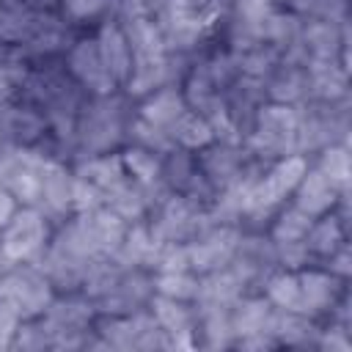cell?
<instances>
[{
	"label": "cell",
	"mask_w": 352,
	"mask_h": 352,
	"mask_svg": "<svg viewBox=\"0 0 352 352\" xmlns=\"http://www.w3.org/2000/svg\"><path fill=\"white\" fill-rule=\"evenodd\" d=\"M316 168L330 179L336 182L338 187H349V151L344 143H330L319 151V162Z\"/></svg>",
	"instance_id": "f546056e"
},
{
	"label": "cell",
	"mask_w": 352,
	"mask_h": 352,
	"mask_svg": "<svg viewBox=\"0 0 352 352\" xmlns=\"http://www.w3.org/2000/svg\"><path fill=\"white\" fill-rule=\"evenodd\" d=\"M50 132L47 118L38 107L22 102L19 96L0 107V143L30 148Z\"/></svg>",
	"instance_id": "30bf717a"
},
{
	"label": "cell",
	"mask_w": 352,
	"mask_h": 352,
	"mask_svg": "<svg viewBox=\"0 0 352 352\" xmlns=\"http://www.w3.org/2000/svg\"><path fill=\"white\" fill-rule=\"evenodd\" d=\"M195 176H198V162H195V154H192V151L173 146L170 151L162 154L160 179L165 182V187H168L170 192H184V190L192 184Z\"/></svg>",
	"instance_id": "cb8c5ba5"
},
{
	"label": "cell",
	"mask_w": 352,
	"mask_h": 352,
	"mask_svg": "<svg viewBox=\"0 0 352 352\" xmlns=\"http://www.w3.org/2000/svg\"><path fill=\"white\" fill-rule=\"evenodd\" d=\"M16 327H19V319L6 305H0V349L11 346V338H14Z\"/></svg>",
	"instance_id": "e575fe53"
},
{
	"label": "cell",
	"mask_w": 352,
	"mask_h": 352,
	"mask_svg": "<svg viewBox=\"0 0 352 352\" xmlns=\"http://www.w3.org/2000/svg\"><path fill=\"white\" fill-rule=\"evenodd\" d=\"M324 261H327V267H324L327 272H333V275L341 278V280L349 278V272H352V253H349V245H346V242H344L338 250H333Z\"/></svg>",
	"instance_id": "836d02e7"
},
{
	"label": "cell",
	"mask_w": 352,
	"mask_h": 352,
	"mask_svg": "<svg viewBox=\"0 0 352 352\" xmlns=\"http://www.w3.org/2000/svg\"><path fill=\"white\" fill-rule=\"evenodd\" d=\"M126 143L151 148V151H157V154H165V151L173 148L170 135H168L162 126H157V124L140 118L138 113H132V118H129V124H126Z\"/></svg>",
	"instance_id": "83f0119b"
},
{
	"label": "cell",
	"mask_w": 352,
	"mask_h": 352,
	"mask_svg": "<svg viewBox=\"0 0 352 352\" xmlns=\"http://www.w3.org/2000/svg\"><path fill=\"white\" fill-rule=\"evenodd\" d=\"M52 283L28 261L11 264L0 272V305H6L19 322L38 319L55 300Z\"/></svg>",
	"instance_id": "3957f363"
},
{
	"label": "cell",
	"mask_w": 352,
	"mask_h": 352,
	"mask_svg": "<svg viewBox=\"0 0 352 352\" xmlns=\"http://www.w3.org/2000/svg\"><path fill=\"white\" fill-rule=\"evenodd\" d=\"M118 154H121V162H124V170H126L129 179H135L140 184H148V182L160 179L162 154H157L151 148H143V146H135V143H126Z\"/></svg>",
	"instance_id": "d4e9b609"
},
{
	"label": "cell",
	"mask_w": 352,
	"mask_h": 352,
	"mask_svg": "<svg viewBox=\"0 0 352 352\" xmlns=\"http://www.w3.org/2000/svg\"><path fill=\"white\" fill-rule=\"evenodd\" d=\"M66 72L72 74V80L88 94V96H104L118 91L121 85L113 80V74L104 69L102 58H99V47L96 38H74L66 47V58H63Z\"/></svg>",
	"instance_id": "52a82bcc"
},
{
	"label": "cell",
	"mask_w": 352,
	"mask_h": 352,
	"mask_svg": "<svg viewBox=\"0 0 352 352\" xmlns=\"http://www.w3.org/2000/svg\"><path fill=\"white\" fill-rule=\"evenodd\" d=\"M151 250H154V239H151L148 223L146 220H138V223H126L124 239H121L118 250L113 253V258L121 267H126V270L129 267H146Z\"/></svg>",
	"instance_id": "603a6c76"
},
{
	"label": "cell",
	"mask_w": 352,
	"mask_h": 352,
	"mask_svg": "<svg viewBox=\"0 0 352 352\" xmlns=\"http://www.w3.org/2000/svg\"><path fill=\"white\" fill-rule=\"evenodd\" d=\"M302 242H305V248L311 250L314 258H327L333 250H338L346 242V223L336 212L319 214V217H314Z\"/></svg>",
	"instance_id": "ffe728a7"
},
{
	"label": "cell",
	"mask_w": 352,
	"mask_h": 352,
	"mask_svg": "<svg viewBox=\"0 0 352 352\" xmlns=\"http://www.w3.org/2000/svg\"><path fill=\"white\" fill-rule=\"evenodd\" d=\"M72 182L74 170L66 168V162L50 157L41 173V201L36 209H41L44 217L55 226L72 214Z\"/></svg>",
	"instance_id": "8fae6325"
},
{
	"label": "cell",
	"mask_w": 352,
	"mask_h": 352,
	"mask_svg": "<svg viewBox=\"0 0 352 352\" xmlns=\"http://www.w3.org/2000/svg\"><path fill=\"white\" fill-rule=\"evenodd\" d=\"M50 220L36 206H16L8 223L0 228V258L6 264L30 261L50 242Z\"/></svg>",
	"instance_id": "277c9868"
},
{
	"label": "cell",
	"mask_w": 352,
	"mask_h": 352,
	"mask_svg": "<svg viewBox=\"0 0 352 352\" xmlns=\"http://www.w3.org/2000/svg\"><path fill=\"white\" fill-rule=\"evenodd\" d=\"M346 22H327V19H302L300 47L308 60H333L346 55Z\"/></svg>",
	"instance_id": "7c38bea8"
},
{
	"label": "cell",
	"mask_w": 352,
	"mask_h": 352,
	"mask_svg": "<svg viewBox=\"0 0 352 352\" xmlns=\"http://www.w3.org/2000/svg\"><path fill=\"white\" fill-rule=\"evenodd\" d=\"M256 160L272 162L286 154H297V107L280 102H264L256 110L253 126L242 140Z\"/></svg>",
	"instance_id": "7a4b0ae2"
},
{
	"label": "cell",
	"mask_w": 352,
	"mask_h": 352,
	"mask_svg": "<svg viewBox=\"0 0 352 352\" xmlns=\"http://www.w3.org/2000/svg\"><path fill=\"white\" fill-rule=\"evenodd\" d=\"M305 170H308V157H302V154H286L280 160H272L264 168V173L258 176V182L253 184V190L248 195V209L275 212L294 192V187L300 184Z\"/></svg>",
	"instance_id": "5b68a950"
},
{
	"label": "cell",
	"mask_w": 352,
	"mask_h": 352,
	"mask_svg": "<svg viewBox=\"0 0 352 352\" xmlns=\"http://www.w3.org/2000/svg\"><path fill=\"white\" fill-rule=\"evenodd\" d=\"M264 96L280 104H300L308 99V74L305 66L280 60L264 80Z\"/></svg>",
	"instance_id": "2e32d148"
},
{
	"label": "cell",
	"mask_w": 352,
	"mask_h": 352,
	"mask_svg": "<svg viewBox=\"0 0 352 352\" xmlns=\"http://www.w3.org/2000/svg\"><path fill=\"white\" fill-rule=\"evenodd\" d=\"M0 148H3V143H0Z\"/></svg>",
	"instance_id": "f35d334b"
},
{
	"label": "cell",
	"mask_w": 352,
	"mask_h": 352,
	"mask_svg": "<svg viewBox=\"0 0 352 352\" xmlns=\"http://www.w3.org/2000/svg\"><path fill=\"white\" fill-rule=\"evenodd\" d=\"M132 118L129 96L113 91L104 96H85L77 129H74V162L94 154L116 151L121 143H126V124Z\"/></svg>",
	"instance_id": "6da1fadb"
},
{
	"label": "cell",
	"mask_w": 352,
	"mask_h": 352,
	"mask_svg": "<svg viewBox=\"0 0 352 352\" xmlns=\"http://www.w3.org/2000/svg\"><path fill=\"white\" fill-rule=\"evenodd\" d=\"M16 206H19V204L8 195V190H3V187H0V228L8 223V217L16 212Z\"/></svg>",
	"instance_id": "d590c367"
},
{
	"label": "cell",
	"mask_w": 352,
	"mask_h": 352,
	"mask_svg": "<svg viewBox=\"0 0 352 352\" xmlns=\"http://www.w3.org/2000/svg\"><path fill=\"white\" fill-rule=\"evenodd\" d=\"M308 74V99L314 102H341L349 96L346 63L333 60H305Z\"/></svg>",
	"instance_id": "5bb4252c"
},
{
	"label": "cell",
	"mask_w": 352,
	"mask_h": 352,
	"mask_svg": "<svg viewBox=\"0 0 352 352\" xmlns=\"http://www.w3.org/2000/svg\"><path fill=\"white\" fill-rule=\"evenodd\" d=\"M168 135H170V140H173V146H179V148H187V151H201L204 146H209L212 140H214V132H212V126H209V121L201 116V113H195V110H184L173 124H170V129H168Z\"/></svg>",
	"instance_id": "7402d4cb"
},
{
	"label": "cell",
	"mask_w": 352,
	"mask_h": 352,
	"mask_svg": "<svg viewBox=\"0 0 352 352\" xmlns=\"http://www.w3.org/2000/svg\"><path fill=\"white\" fill-rule=\"evenodd\" d=\"M77 176L88 179L91 184H96L102 192L118 187L124 179H126V170H124V162H121V154L116 151H107V154H94V157H82L74 162L72 168Z\"/></svg>",
	"instance_id": "d6986e66"
},
{
	"label": "cell",
	"mask_w": 352,
	"mask_h": 352,
	"mask_svg": "<svg viewBox=\"0 0 352 352\" xmlns=\"http://www.w3.org/2000/svg\"><path fill=\"white\" fill-rule=\"evenodd\" d=\"M242 234L245 231L239 226H209L204 234H198L195 239L187 242L190 270L195 275H206L212 270L226 267L234 258V250H236Z\"/></svg>",
	"instance_id": "9c48e42d"
},
{
	"label": "cell",
	"mask_w": 352,
	"mask_h": 352,
	"mask_svg": "<svg viewBox=\"0 0 352 352\" xmlns=\"http://www.w3.org/2000/svg\"><path fill=\"white\" fill-rule=\"evenodd\" d=\"M3 14H6V11H3V6H0V19H3Z\"/></svg>",
	"instance_id": "8d00e7d4"
},
{
	"label": "cell",
	"mask_w": 352,
	"mask_h": 352,
	"mask_svg": "<svg viewBox=\"0 0 352 352\" xmlns=\"http://www.w3.org/2000/svg\"><path fill=\"white\" fill-rule=\"evenodd\" d=\"M297 283H300V297H297V314L319 319V316H330L333 305L344 297L346 292V280L336 278L333 272H327L324 267H302L297 270Z\"/></svg>",
	"instance_id": "ba28073f"
},
{
	"label": "cell",
	"mask_w": 352,
	"mask_h": 352,
	"mask_svg": "<svg viewBox=\"0 0 352 352\" xmlns=\"http://www.w3.org/2000/svg\"><path fill=\"white\" fill-rule=\"evenodd\" d=\"M187 110V102H184V94H182V85H162L151 94H146L143 99H138V107L135 113L157 126H162L165 132L170 129V124Z\"/></svg>",
	"instance_id": "e0dca14e"
},
{
	"label": "cell",
	"mask_w": 352,
	"mask_h": 352,
	"mask_svg": "<svg viewBox=\"0 0 352 352\" xmlns=\"http://www.w3.org/2000/svg\"><path fill=\"white\" fill-rule=\"evenodd\" d=\"M272 3H275V6H278V3H286V0H272Z\"/></svg>",
	"instance_id": "74e56055"
},
{
	"label": "cell",
	"mask_w": 352,
	"mask_h": 352,
	"mask_svg": "<svg viewBox=\"0 0 352 352\" xmlns=\"http://www.w3.org/2000/svg\"><path fill=\"white\" fill-rule=\"evenodd\" d=\"M198 283H201V275H195L192 270L154 272V294H162V297L192 302V297L198 294Z\"/></svg>",
	"instance_id": "4316f807"
},
{
	"label": "cell",
	"mask_w": 352,
	"mask_h": 352,
	"mask_svg": "<svg viewBox=\"0 0 352 352\" xmlns=\"http://www.w3.org/2000/svg\"><path fill=\"white\" fill-rule=\"evenodd\" d=\"M99 206H104V192L96 184H91L88 179L74 173V182H72V214L91 212V209H99Z\"/></svg>",
	"instance_id": "1f68e13d"
},
{
	"label": "cell",
	"mask_w": 352,
	"mask_h": 352,
	"mask_svg": "<svg viewBox=\"0 0 352 352\" xmlns=\"http://www.w3.org/2000/svg\"><path fill=\"white\" fill-rule=\"evenodd\" d=\"M289 11L302 19H327V22H346V0H286Z\"/></svg>",
	"instance_id": "f1b7e54d"
},
{
	"label": "cell",
	"mask_w": 352,
	"mask_h": 352,
	"mask_svg": "<svg viewBox=\"0 0 352 352\" xmlns=\"http://www.w3.org/2000/svg\"><path fill=\"white\" fill-rule=\"evenodd\" d=\"M314 261L311 250L305 248V242H275V264L278 270H302Z\"/></svg>",
	"instance_id": "d6a6232c"
},
{
	"label": "cell",
	"mask_w": 352,
	"mask_h": 352,
	"mask_svg": "<svg viewBox=\"0 0 352 352\" xmlns=\"http://www.w3.org/2000/svg\"><path fill=\"white\" fill-rule=\"evenodd\" d=\"M121 28H124V36L129 41V50L135 58H154V55H162L168 52L165 50V38H162V30L157 25L154 16H132V19H118Z\"/></svg>",
	"instance_id": "44dd1931"
},
{
	"label": "cell",
	"mask_w": 352,
	"mask_h": 352,
	"mask_svg": "<svg viewBox=\"0 0 352 352\" xmlns=\"http://www.w3.org/2000/svg\"><path fill=\"white\" fill-rule=\"evenodd\" d=\"M231 327L234 336H250V333H267L270 324V314H272V302L264 294H242L234 305H231ZM234 338V341H236Z\"/></svg>",
	"instance_id": "ac0fdd59"
},
{
	"label": "cell",
	"mask_w": 352,
	"mask_h": 352,
	"mask_svg": "<svg viewBox=\"0 0 352 352\" xmlns=\"http://www.w3.org/2000/svg\"><path fill=\"white\" fill-rule=\"evenodd\" d=\"M195 162L201 176L217 190H228L234 187L248 168L256 162V157L248 151L245 143H228V140H212L209 146H204L201 151H195Z\"/></svg>",
	"instance_id": "8992f818"
},
{
	"label": "cell",
	"mask_w": 352,
	"mask_h": 352,
	"mask_svg": "<svg viewBox=\"0 0 352 352\" xmlns=\"http://www.w3.org/2000/svg\"><path fill=\"white\" fill-rule=\"evenodd\" d=\"M94 38H96L99 58H102L104 69L113 74V80H116L118 85H124L126 77H129V72H132L135 55H132V50H129V41H126V36H124L121 22H118L116 16L102 19V25H99V30H96Z\"/></svg>",
	"instance_id": "4fadbf2b"
},
{
	"label": "cell",
	"mask_w": 352,
	"mask_h": 352,
	"mask_svg": "<svg viewBox=\"0 0 352 352\" xmlns=\"http://www.w3.org/2000/svg\"><path fill=\"white\" fill-rule=\"evenodd\" d=\"M311 223H314V217L308 212H302L297 204L283 206L270 223V239L272 242H302Z\"/></svg>",
	"instance_id": "484cf974"
},
{
	"label": "cell",
	"mask_w": 352,
	"mask_h": 352,
	"mask_svg": "<svg viewBox=\"0 0 352 352\" xmlns=\"http://www.w3.org/2000/svg\"><path fill=\"white\" fill-rule=\"evenodd\" d=\"M60 11L69 25H82L94 19H107V14L116 11V0H60Z\"/></svg>",
	"instance_id": "4dcf8cb0"
},
{
	"label": "cell",
	"mask_w": 352,
	"mask_h": 352,
	"mask_svg": "<svg viewBox=\"0 0 352 352\" xmlns=\"http://www.w3.org/2000/svg\"><path fill=\"white\" fill-rule=\"evenodd\" d=\"M344 190L346 187H338L336 182H330L319 168L308 165V170L302 173V179H300V184L294 187L292 195H294V204L302 212H308L311 217H319V214H327V212L336 209Z\"/></svg>",
	"instance_id": "9a60e30c"
}]
</instances>
